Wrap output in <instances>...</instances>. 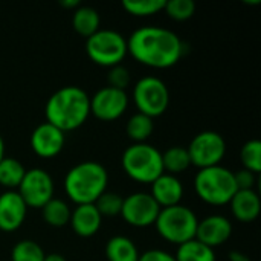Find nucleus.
Listing matches in <instances>:
<instances>
[{"instance_id": "f257e3e1", "label": "nucleus", "mask_w": 261, "mask_h": 261, "mask_svg": "<svg viewBox=\"0 0 261 261\" xmlns=\"http://www.w3.org/2000/svg\"><path fill=\"white\" fill-rule=\"evenodd\" d=\"M127 52L144 66L168 69L184 55V43L176 32L167 28L142 26L127 38Z\"/></svg>"}, {"instance_id": "f03ea898", "label": "nucleus", "mask_w": 261, "mask_h": 261, "mask_svg": "<svg viewBox=\"0 0 261 261\" xmlns=\"http://www.w3.org/2000/svg\"><path fill=\"white\" fill-rule=\"evenodd\" d=\"M46 122L67 133L80 128L90 116V96L78 86L55 90L44 107Z\"/></svg>"}, {"instance_id": "7ed1b4c3", "label": "nucleus", "mask_w": 261, "mask_h": 261, "mask_svg": "<svg viewBox=\"0 0 261 261\" xmlns=\"http://www.w3.org/2000/svg\"><path fill=\"white\" fill-rule=\"evenodd\" d=\"M109 173L106 167L95 161H84L73 165L64 177V190L75 205L95 203L107 191Z\"/></svg>"}, {"instance_id": "20e7f679", "label": "nucleus", "mask_w": 261, "mask_h": 261, "mask_svg": "<svg viewBox=\"0 0 261 261\" xmlns=\"http://www.w3.org/2000/svg\"><path fill=\"white\" fill-rule=\"evenodd\" d=\"M194 191L197 197L208 205H228L239 191L234 180V171L222 165L199 170L194 177Z\"/></svg>"}, {"instance_id": "39448f33", "label": "nucleus", "mask_w": 261, "mask_h": 261, "mask_svg": "<svg viewBox=\"0 0 261 261\" xmlns=\"http://www.w3.org/2000/svg\"><path fill=\"white\" fill-rule=\"evenodd\" d=\"M124 173L135 182L151 184L162 173V153L151 144H132L128 145L121 158Z\"/></svg>"}, {"instance_id": "423d86ee", "label": "nucleus", "mask_w": 261, "mask_h": 261, "mask_svg": "<svg viewBox=\"0 0 261 261\" xmlns=\"http://www.w3.org/2000/svg\"><path fill=\"white\" fill-rule=\"evenodd\" d=\"M197 225L199 219L196 213L185 205L162 208L154 222L158 234L168 243L177 246L196 239Z\"/></svg>"}, {"instance_id": "0eeeda50", "label": "nucleus", "mask_w": 261, "mask_h": 261, "mask_svg": "<svg viewBox=\"0 0 261 261\" xmlns=\"http://www.w3.org/2000/svg\"><path fill=\"white\" fill-rule=\"evenodd\" d=\"M86 54L98 66L113 67L124 61L127 38L113 29H99L86 40Z\"/></svg>"}, {"instance_id": "6e6552de", "label": "nucleus", "mask_w": 261, "mask_h": 261, "mask_svg": "<svg viewBox=\"0 0 261 261\" xmlns=\"http://www.w3.org/2000/svg\"><path fill=\"white\" fill-rule=\"evenodd\" d=\"M132 98L138 112L151 119L164 115L170 106V90L167 84L161 78L151 75L141 78L135 84Z\"/></svg>"}, {"instance_id": "1a4fd4ad", "label": "nucleus", "mask_w": 261, "mask_h": 261, "mask_svg": "<svg viewBox=\"0 0 261 261\" xmlns=\"http://www.w3.org/2000/svg\"><path fill=\"white\" fill-rule=\"evenodd\" d=\"M191 165L197 167L199 170L210 168L220 165L226 154V141L225 138L213 130L197 133L190 145L187 147Z\"/></svg>"}, {"instance_id": "9d476101", "label": "nucleus", "mask_w": 261, "mask_h": 261, "mask_svg": "<svg viewBox=\"0 0 261 261\" xmlns=\"http://www.w3.org/2000/svg\"><path fill=\"white\" fill-rule=\"evenodd\" d=\"M54 179L43 168L26 170L24 177L17 188V193L23 199L26 206L34 210H41L54 197Z\"/></svg>"}, {"instance_id": "9b49d317", "label": "nucleus", "mask_w": 261, "mask_h": 261, "mask_svg": "<svg viewBox=\"0 0 261 261\" xmlns=\"http://www.w3.org/2000/svg\"><path fill=\"white\" fill-rule=\"evenodd\" d=\"M161 210L150 193L139 191L124 197L121 217L135 228H147L154 225Z\"/></svg>"}, {"instance_id": "f8f14e48", "label": "nucleus", "mask_w": 261, "mask_h": 261, "mask_svg": "<svg viewBox=\"0 0 261 261\" xmlns=\"http://www.w3.org/2000/svg\"><path fill=\"white\" fill-rule=\"evenodd\" d=\"M128 107V95L110 86L101 87L90 96V113L102 121L112 122L119 119Z\"/></svg>"}, {"instance_id": "ddd939ff", "label": "nucleus", "mask_w": 261, "mask_h": 261, "mask_svg": "<svg viewBox=\"0 0 261 261\" xmlns=\"http://www.w3.org/2000/svg\"><path fill=\"white\" fill-rule=\"evenodd\" d=\"M66 144V133L49 122L37 125L31 135V147L34 153L43 159L58 156Z\"/></svg>"}, {"instance_id": "4468645a", "label": "nucleus", "mask_w": 261, "mask_h": 261, "mask_svg": "<svg viewBox=\"0 0 261 261\" xmlns=\"http://www.w3.org/2000/svg\"><path fill=\"white\" fill-rule=\"evenodd\" d=\"M232 234V223L228 217L220 214L208 216L199 220L196 240L210 246L211 249L225 245Z\"/></svg>"}, {"instance_id": "2eb2a0df", "label": "nucleus", "mask_w": 261, "mask_h": 261, "mask_svg": "<svg viewBox=\"0 0 261 261\" xmlns=\"http://www.w3.org/2000/svg\"><path fill=\"white\" fill-rule=\"evenodd\" d=\"M28 206L17 191H5L0 194V231H17L26 219Z\"/></svg>"}, {"instance_id": "dca6fc26", "label": "nucleus", "mask_w": 261, "mask_h": 261, "mask_svg": "<svg viewBox=\"0 0 261 261\" xmlns=\"http://www.w3.org/2000/svg\"><path fill=\"white\" fill-rule=\"evenodd\" d=\"M151 185V197L161 208H168L174 205H180L184 197V185L177 176L162 173Z\"/></svg>"}, {"instance_id": "f3484780", "label": "nucleus", "mask_w": 261, "mask_h": 261, "mask_svg": "<svg viewBox=\"0 0 261 261\" xmlns=\"http://www.w3.org/2000/svg\"><path fill=\"white\" fill-rule=\"evenodd\" d=\"M69 225L78 237L89 239L99 231L102 225V217L93 203L76 205V208L70 214Z\"/></svg>"}, {"instance_id": "a211bd4d", "label": "nucleus", "mask_w": 261, "mask_h": 261, "mask_svg": "<svg viewBox=\"0 0 261 261\" xmlns=\"http://www.w3.org/2000/svg\"><path fill=\"white\" fill-rule=\"evenodd\" d=\"M228 205L234 219L242 223H251L260 216L261 200L255 190H239Z\"/></svg>"}, {"instance_id": "6ab92c4d", "label": "nucleus", "mask_w": 261, "mask_h": 261, "mask_svg": "<svg viewBox=\"0 0 261 261\" xmlns=\"http://www.w3.org/2000/svg\"><path fill=\"white\" fill-rule=\"evenodd\" d=\"M101 17L99 12L92 6H78L72 15V28L76 34L89 38L96 31H99Z\"/></svg>"}, {"instance_id": "aec40b11", "label": "nucleus", "mask_w": 261, "mask_h": 261, "mask_svg": "<svg viewBox=\"0 0 261 261\" xmlns=\"http://www.w3.org/2000/svg\"><path fill=\"white\" fill-rule=\"evenodd\" d=\"M139 255L133 240L125 236H115L106 245V257L109 261H138Z\"/></svg>"}, {"instance_id": "412c9836", "label": "nucleus", "mask_w": 261, "mask_h": 261, "mask_svg": "<svg viewBox=\"0 0 261 261\" xmlns=\"http://www.w3.org/2000/svg\"><path fill=\"white\" fill-rule=\"evenodd\" d=\"M162 167H164V173L167 174L177 176V174L185 173L191 167L187 147L174 145V147L167 148L162 153Z\"/></svg>"}, {"instance_id": "4be33fe9", "label": "nucleus", "mask_w": 261, "mask_h": 261, "mask_svg": "<svg viewBox=\"0 0 261 261\" xmlns=\"http://www.w3.org/2000/svg\"><path fill=\"white\" fill-rule=\"evenodd\" d=\"M24 173L26 168L20 161L5 156L0 161V187H3L6 191H17L24 177Z\"/></svg>"}, {"instance_id": "5701e85b", "label": "nucleus", "mask_w": 261, "mask_h": 261, "mask_svg": "<svg viewBox=\"0 0 261 261\" xmlns=\"http://www.w3.org/2000/svg\"><path fill=\"white\" fill-rule=\"evenodd\" d=\"M153 130H154L153 119L147 115L139 113V112L132 115L127 121V125H125V133L133 141V144L147 142L148 138L153 135Z\"/></svg>"}, {"instance_id": "b1692460", "label": "nucleus", "mask_w": 261, "mask_h": 261, "mask_svg": "<svg viewBox=\"0 0 261 261\" xmlns=\"http://www.w3.org/2000/svg\"><path fill=\"white\" fill-rule=\"evenodd\" d=\"M70 214L72 210L69 208V205L57 197H52L43 208H41V216L43 220L54 228H63L66 225H69L70 220Z\"/></svg>"}, {"instance_id": "393cba45", "label": "nucleus", "mask_w": 261, "mask_h": 261, "mask_svg": "<svg viewBox=\"0 0 261 261\" xmlns=\"http://www.w3.org/2000/svg\"><path fill=\"white\" fill-rule=\"evenodd\" d=\"M176 261H217L214 249L193 239L180 246H177Z\"/></svg>"}, {"instance_id": "a878e982", "label": "nucleus", "mask_w": 261, "mask_h": 261, "mask_svg": "<svg viewBox=\"0 0 261 261\" xmlns=\"http://www.w3.org/2000/svg\"><path fill=\"white\" fill-rule=\"evenodd\" d=\"M44 251L34 240H21L14 245L11 251V261H43Z\"/></svg>"}, {"instance_id": "bb28decb", "label": "nucleus", "mask_w": 261, "mask_h": 261, "mask_svg": "<svg viewBox=\"0 0 261 261\" xmlns=\"http://www.w3.org/2000/svg\"><path fill=\"white\" fill-rule=\"evenodd\" d=\"M165 0H124L122 8L135 17H150L164 11Z\"/></svg>"}, {"instance_id": "cd10ccee", "label": "nucleus", "mask_w": 261, "mask_h": 261, "mask_svg": "<svg viewBox=\"0 0 261 261\" xmlns=\"http://www.w3.org/2000/svg\"><path fill=\"white\" fill-rule=\"evenodd\" d=\"M240 159L245 170L258 174L261 171V142L258 139L246 141L240 150Z\"/></svg>"}, {"instance_id": "c85d7f7f", "label": "nucleus", "mask_w": 261, "mask_h": 261, "mask_svg": "<svg viewBox=\"0 0 261 261\" xmlns=\"http://www.w3.org/2000/svg\"><path fill=\"white\" fill-rule=\"evenodd\" d=\"M122 202L124 197H121V194L113 191H106L95 200L93 205L101 214V217H116L121 216Z\"/></svg>"}, {"instance_id": "c756f323", "label": "nucleus", "mask_w": 261, "mask_h": 261, "mask_svg": "<svg viewBox=\"0 0 261 261\" xmlns=\"http://www.w3.org/2000/svg\"><path fill=\"white\" fill-rule=\"evenodd\" d=\"M164 11L173 20L185 21L194 15L196 3L193 0H168V2H165Z\"/></svg>"}, {"instance_id": "7c9ffc66", "label": "nucleus", "mask_w": 261, "mask_h": 261, "mask_svg": "<svg viewBox=\"0 0 261 261\" xmlns=\"http://www.w3.org/2000/svg\"><path fill=\"white\" fill-rule=\"evenodd\" d=\"M107 81H109L110 87H115V89H119V90H125L127 86L130 84V72L122 64L113 66V67L109 69Z\"/></svg>"}, {"instance_id": "2f4dec72", "label": "nucleus", "mask_w": 261, "mask_h": 261, "mask_svg": "<svg viewBox=\"0 0 261 261\" xmlns=\"http://www.w3.org/2000/svg\"><path fill=\"white\" fill-rule=\"evenodd\" d=\"M234 180L237 185V190H254L255 184H257V174H254L249 170H239L234 171Z\"/></svg>"}, {"instance_id": "473e14b6", "label": "nucleus", "mask_w": 261, "mask_h": 261, "mask_svg": "<svg viewBox=\"0 0 261 261\" xmlns=\"http://www.w3.org/2000/svg\"><path fill=\"white\" fill-rule=\"evenodd\" d=\"M138 261H176L174 255L162 249H150L139 255Z\"/></svg>"}, {"instance_id": "72a5a7b5", "label": "nucleus", "mask_w": 261, "mask_h": 261, "mask_svg": "<svg viewBox=\"0 0 261 261\" xmlns=\"http://www.w3.org/2000/svg\"><path fill=\"white\" fill-rule=\"evenodd\" d=\"M229 261H251V258L240 251H231L229 252Z\"/></svg>"}, {"instance_id": "f704fd0d", "label": "nucleus", "mask_w": 261, "mask_h": 261, "mask_svg": "<svg viewBox=\"0 0 261 261\" xmlns=\"http://www.w3.org/2000/svg\"><path fill=\"white\" fill-rule=\"evenodd\" d=\"M60 5L63 8H67V9H73L75 11L80 6V0H61Z\"/></svg>"}, {"instance_id": "c9c22d12", "label": "nucleus", "mask_w": 261, "mask_h": 261, "mask_svg": "<svg viewBox=\"0 0 261 261\" xmlns=\"http://www.w3.org/2000/svg\"><path fill=\"white\" fill-rule=\"evenodd\" d=\"M43 261H66V258L61 254H55L54 252V254H46Z\"/></svg>"}, {"instance_id": "e433bc0d", "label": "nucleus", "mask_w": 261, "mask_h": 261, "mask_svg": "<svg viewBox=\"0 0 261 261\" xmlns=\"http://www.w3.org/2000/svg\"><path fill=\"white\" fill-rule=\"evenodd\" d=\"M5 158V141H3V138H2V135H0V161Z\"/></svg>"}]
</instances>
